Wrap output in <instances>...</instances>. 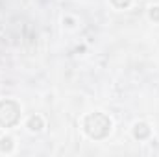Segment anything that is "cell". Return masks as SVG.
Here are the masks:
<instances>
[{
	"instance_id": "cell-6",
	"label": "cell",
	"mask_w": 159,
	"mask_h": 157,
	"mask_svg": "<svg viewBox=\"0 0 159 157\" xmlns=\"http://www.w3.org/2000/svg\"><path fill=\"white\" fill-rule=\"evenodd\" d=\"M150 19H152V20H156V22H159V6L150 7Z\"/></svg>"
},
{
	"instance_id": "cell-3",
	"label": "cell",
	"mask_w": 159,
	"mask_h": 157,
	"mask_svg": "<svg viewBox=\"0 0 159 157\" xmlns=\"http://www.w3.org/2000/svg\"><path fill=\"white\" fill-rule=\"evenodd\" d=\"M148 135H150V128H148V124H144V122H137V124L133 126V137H135V139L144 141V139H148Z\"/></svg>"
},
{
	"instance_id": "cell-1",
	"label": "cell",
	"mask_w": 159,
	"mask_h": 157,
	"mask_svg": "<svg viewBox=\"0 0 159 157\" xmlns=\"http://www.w3.org/2000/svg\"><path fill=\"white\" fill-rule=\"evenodd\" d=\"M83 128H85V133L91 137V139H106L111 131V120L109 117H106L104 113H91L87 115L85 122H83Z\"/></svg>"
},
{
	"instance_id": "cell-8",
	"label": "cell",
	"mask_w": 159,
	"mask_h": 157,
	"mask_svg": "<svg viewBox=\"0 0 159 157\" xmlns=\"http://www.w3.org/2000/svg\"><path fill=\"white\" fill-rule=\"evenodd\" d=\"M65 22H67V26H74V24H72V22H74L72 19H65Z\"/></svg>"
},
{
	"instance_id": "cell-4",
	"label": "cell",
	"mask_w": 159,
	"mask_h": 157,
	"mask_svg": "<svg viewBox=\"0 0 159 157\" xmlns=\"http://www.w3.org/2000/svg\"><path fill=\"white\" fill-rule=\"evenodd\" d=\"M43 126H44V122H43V118L41 117H32L30 120H28V128H30V131H41Z\"/></svg>"
},
{
	"instance_id": "cell-7",
	"label": "cell",
	"mask_w": 159,
	"mask_h": 157,
	"mask_svg": "<svg viewBox=\"0 0 159 157\" xmlns=\"http://www.w3.org/2000/svg\"><path fill=\"white\" fill-rule=\"evenodd\" d=\"M111 2H113V6H117L120 9H122V7H128V6L131 4V0H111Z\"/></svg>"
},
{
	"instance_id": "cell-5",
	"label": "cell",
	"mask_w": 159,
	"mask_h": 157,
	"mask_svg": "<svg viewBox=\"0 0 159 157\" xmlns=\"http://www.w3.org/2000/svg\"><path fill=\"white\" fill-rule=\"evenodd\" d=\"M11 150H13V139L11 137H2L0 139V152L9 154Z\"/></svg>"
},
{
	"instance_id": "cell-2",
	"label": "cell",
	"mask_w": 159,
	"mask_h": 157,
	"mask_svg": "<svg viewBox=\"0 0 159 157\" xmlns=\"http://www.w3.org/2000/svg\"><path fill=\"white\" fill-rule=\"evenodd\" d=\"M20 118V107L13 100H2L0 102V126L9 128L15 126Z\"/></svg>"
}]
</instances>
